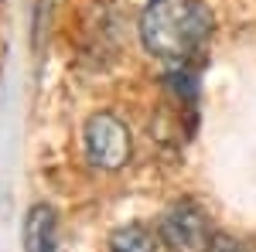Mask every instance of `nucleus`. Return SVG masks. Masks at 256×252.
Segmentation results:
<instances>
[{
	"label": "nucleus",
	"mask_w": 256,
	"mask_h": 252,
	"mask_svg": "<svg viewBox=\"0 0 256 252\" xmlns=\"http://www.w3.org/2000/svg\"><path fill=\"white\" fill-rule=\"evenodd\" d=\"M212 34V14L202 0H150L140 17V38L150 55L188 61Z\"/></svg>",
	"instance_id": "1"
},
{
	"label": "nucleus",
	"mask_w": 256,
	"mask_h": 252,
	"mask_svg": "<svg viewBox=\"0 0 256 252\" xmlns=\"http://www.w3.org/2000/svg\"><path fill=\"white\" fill-rule=\"evenodd\" d=\"M158 235L171 252H208L212 239H216L212 229H208L205 212L192 201H178L160 215Z\"/></svg>",
	"instance_id": "2"
},
{
	"label": "nucleus",
	"mask_w": 256,
	"mask_h": 252,
	"mask_svg": "<svg viewBox=\"0 0 256 252\" xmlns=\"http://www.w3.org/2000/svg\"><path fill=\"white\" fill-rule=\"evenodd\" d=\"M86 157L102 171H120L130 160V130L113 113H96L86 123Z\"/></svg>",
	"instance_id": "3"
},
{
	"label": "nucleus",
	"mask_w": 256,
	"mask_h": 252,
	"mask_svg": "<svg viewBox=\"0 0 256 252\" xmlns=\"http://www.w3.org/2000/svg\"><path fill=\"white\" fill-rule=\"evenodd\" d=\"M58 215L52 205H31L24 215V252H55Z\"/></svg>",
	"instance_id": "4"
},
{
	"label": "nucleus",
	"mask_w": 256,
	"mask_h": 252,
	"mask_svg": "<svg viewBox=\"0 0 256 252\" xmlns=\"http://www.w3.org/2000/svg\"><path fill=\"white\" fill-rule=\"evenodd\" d=\"M110 252H158V239L144 225H120L110 235Z\"/></svg>",
	"instance_id": "5"
},
{
	"label": "nucleus",
	"mask_w": 256,
	"mask_h": 252,
	"mask_svg": "<svg viewBox=\"0 0 256 252\" xmlns=\"http://www.w3.org/2000/svg\"><path fill=\"white\" fill-rule=\"evenodd\" d=\"M48 10H52V0H38V10H34V44L41 48L44 41V20H48Z\"/></svg>",
	"instance_id": "6"
},
{
	"label": "nucleus",
	"mask_w": 256,
	"mask_h": 252,
	"mask_svg": "<svg viewBox=\"0 0 256 252\" xmlns=\"http://www.w3.org/2000/svg\"><path fill=\"white\" fill-rule=\"evenodd\" d=\"M208 252H246V246L236 242L232 235H216V239H212V246H208Z\"/></svg>",
	"instance_id": "7"
}]
</instances>
